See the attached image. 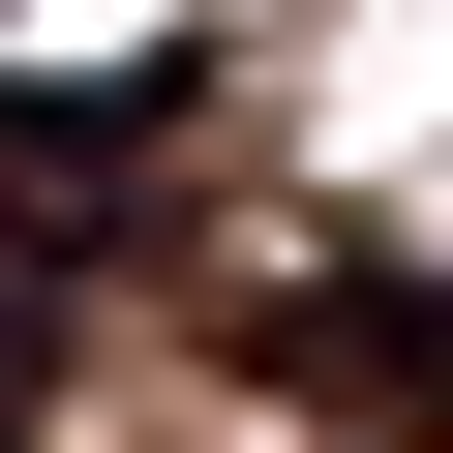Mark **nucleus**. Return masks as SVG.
Wrapping results in <instances>:
<instances>
[{
  "label": "nucleus",
  "mask_w": 453,
  "mask_h": 453,
  "mask_svg": "<svg viewBox=\"0 0 453 453\" xmlns=\"http://www.w3.org/2000/svg\"><path fill=\"white\" fill-rule=\"evenodd\" d=\"M151 151H181V61H121V91H0V211H31L61 273L151 211Z\"/></svg>",
  "instance_id": "f257e3e1"
},
{
  "label": "nucleus",
  "mask_w": 453,
  "mask_h": 453,
  "mask_svg": "<svg viewBox=\"0 0 453 453\" xmlns=\"http://www.w3.org/2000/svg\"><path fill=\"white\" fill-rule=\"evenodd\" d=\"M242 363H273V393H393V423H453V303H423V273H273Z\"/></svg>",
  "instance_id": "f03ea898"
}]
</instances>
